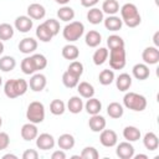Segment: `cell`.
I'll return each mask as SVG.
<instances>
[{"mask_svg": "<svg viewBox=\"0 0 159 159\" xmlns=\"http://www.w3.org/2000/svg\"><path fill=\"white\" fill-rule=\"evenodd\" d=\"M29 89V83L24 78L7 80L4 84V93L9 98H17L25 94Z\"/></svg>", "mask_w": 159, "mask_h": 159, "instance_id": "6da1fadb", "label": "cell"}, {"mask_svg": "<svg viewBox=\"0 0 159 159\" xmlns=\"http://www.w3.org/2000/svg\"><path fill=\"white\" fill-rule=\"evenodd\" d=\"M120 19L128 27H137L142 21L138 7L132 2H127L120 7Z\"/></svg>", "mask_w": 159, "mask_h": 159, "instance_id": "7a4b0ae2", "label": "cell"}, {"mask_svg": "<svg viewBox=\"0 0 159 159\" xmlns=\"http://www.w3.org/2000/svg\"><path fill=\"white\" fill-rule=\"evenodd\" d=\"M123 104L130 111L142 112L147 108V98L135 92H127L123 97Z\"/></svg>", "mask_w": 159, "mask_h": 159, "instance_id": "3957f363", "label": "cell"}, {"mask_svg": "<svg viewBox=\"0 0 159 159\" xmlns=\"http://www.w3.org/2000/svg\"><path fill=\"white\" fill-rule=\"evenodd\" d=\"M83 34L84 25L81 21H70V24H67L62 30V36L68 42H75L80 40Z\"/></svg>", "mask_w": 159, "mask_h": 159, "instance_id": "277c9868", "label": "cell"}, {"mask_svg": "<svg viewBox=\"0 0 159 159\" xmlns=\"http://www.w3.org/2000/svg\"><path fill=\"white\" fill-rule=\"evenodd\" d=\"M26 118L34 124L42 123L45 119V106L39 101L31 102L26 111Z\"/></svg>", "mask_w": 159, "mask_h": 159, "instance_id": "5b68a950", "label": "cell"}, {"mask_svg": "<svg viewBox=\"0 0 159 159\" xmlns=\"http://www.w3.org/2000/svg\"><path fill=\"white\" fill-rule=\"evenodd\" d=\"M108 56H109V66H111L112 70H122V68H124V66L127 63L124 47L112 48Z\"/></svg>", "mask_w": 159, "mask_h": 159, "instance_id": "8992f818", "label": "cell"}, {"mask_svg": "<svg viewBox=\"0 0 159 159\" xmlns=\"http://www.w3.org/2000/svg\"><path fill=\"white\" fill-rule=\"evenodd\" d=\"M99 142L106 148H112L118 142V135L113 129H103L99 134Z\"/></svg>", "mask_w": 159, "mask_h": 159, "instance_id": "52a82bcc", "label": "cell"}, {"mask_svg": "<svg viewBox=\"0 0 159 159\" xmlns=\"http://www.w3.org/2000/svg\"><path fill=\"white\" fill-rule=\"evenodd\" d=\"M56 142L53 135H51L50 133H41L40 135L36 137V147L41 150H50L53 149Z\"/></svg>", "mask_w": 159, "mask_h": 159, "instance_id": "ba28073f", "label": "cell"}, {"mask_svg": "<svg viewBox=\"0 0 159 159\" xmlns=\"http://www.w3.org/2000/svg\"><path fill=\"white\" fill-rule=\"evenodd\" d=\"M142 58L145 65H157L159 62V50L155 46L145 47L142 52Z\"/></svg>", "mask_w": 159, "mask_h": 159, "instance_id": "9c48e42d", "label": "cell"}, {"mask_svg": "<svg viewBox=\"0 0 159 159\" xmlns=\"http://www.w3.org/2000/svg\"><path fill=\"white\" fill-rule=\"evenodd\" d=\"M14 26L17 31L22 32V34H26L29 32L32 26H34V20L31 17H29L27 15H21V16H17L15 19V22H14Z\"/></svg>", "mask_w": 159, "mask_h": 159, "instance_id": "30bf717a", "label": "cell"}, {"mask_svg": "<svg viewBox=\"0 0 159 159\" xmlns=\"http://www.w3.org/2000/svg\"><path fill=\"white\" fill-rule=\"evenodd\" d=\"M46 84H47V80H46V76L42 73H34L29 82V86H30L31 91H34V92L43 91Z\"/></svg>", "mask_w": 159, "mask_h": 159, "instance_id": "8fae6325", "label": "cell"}, {"mask_svg": "<svg viewBox=\"0 0 159 159\" xmlns=\"http://www.w3.org/2000/svg\"><path fill=\"white\" fill-rule=\"evenodd\" d=\"M20 134H21V138H22L24 140L31 142V140L36 139V137L39 135V130H37L36 124L29 122V123H25V124L21 127Z\"/></svg>", "mask_w": 159, "mask_h": 159, "instance_id": "7c38bea8", "label": "cell"}, {"mask_svg": "<svg viewBox=\"0 0 159 159\" xmlns=\"http://www.w3.org/2000/svg\"><path fill=\"white\" fill-rule=\"evenodd\" d=\"M116 153L120 159H132L134 155V147L130 144V142L125 140L117 145Z\"/></svg>", "mask_w": 159, "mask_h": 159, "instance_id": "4fadbf2b", "label": "cell"}, {"mask_svg": "<svg viewBox=\"0 0 159 159\" xmlns=\"http://www.w3.org/2000/svg\"><path fill=\"white\" fill-rule=\"evenodd\" d=\"M37 48V41L34 37H25L19 42V50L21 53L30 55Z\"/></svg>", "mask_w": 159, "mask_h": 159, "instance_id": "5bb4252c", "label": "cell"}, {"mask_svg": "<svg viewBox=\"0 0 159 159\" xmlns=\"http://www.w3.org/2000/svg\"><path fill=\"white\" fill-rule=\"evenodd\" d=\"M45 15H46V9L41 4L34 2L27 6V16L31 17L32 20H41L45 17Z\"/></svg>", "mask_w": 159, "mask_h": 159, "instance_id": "9a60e30c", "label": "cell"}, {"mask_svg": "<svg viewBox=\"0 0 159 159\" xmlns=\"http://www.w3.org/2000/svg\"><path fill=\"white\" fill-rule=\"evenodd\" d=\"M88 125H89V129L92 132L99 133L101 130H103L106 128V119L99 113L98 114H93V116H91V118L88 120Z\"/></svg>", "mask_w": 159, "mask_h": 159, "instance_id": "2e32d148", "label": "cell"}, {"mask_svg": "<svg viewBox=\"0 0 159 159\" xmlns=\"http://www.w3.org/2000/svg\"><path fill=\"white\" fill-rule=\"evenodd\" d=\"M103 22H104V27L109 31H119L123 26V21L120 17L116 16V15H108V17L103 19Z\"/></svg>", "mask_w": 159, "mask_h": 159, "instance_id": "e0dca14e", "label": "cell"}, {"mask_svg": "<svg viewBox=\"0 0 159 159\" xmlns=\"http://www.w3.org/2000/svg\"><path fill=\"white\" fill-rule=\"evenodd\" d=\"M75 143H76L75 137L72 134H70V133H63L57 139V145L62 150H70V149H72L75 147Z\"/></svg>", "mask_w": 159, "mask_h": 159, "instance_id": "ac0fdd59", "label": "cell"}, {"mask_svg": "<svg viewBox=\"0 0 159 159\" xmlns=\"http://www.w3.org/2000/svg\"><path fill=\"white\" fill-rule=\"evenodd\" d=\"M132 73H133V76H134L137 80L144 81V80H147V78L149 77L150 70H149L148 65H145V63H137V65L133 66Z\"/></svg>", "mask_w": 159, "mask_h": 159, "instance_id": "d6986e66", "label": "cell"}, {"mask_svg": "<svg viewBox=\"0 0 159 159\" xmlns=\"http://www.w3.org/2000/svg\"><path fill=\"white\" fill-rule=\"evenodd\" d=\"M62 57L66 58V60H71V61H75L80 56V50L76 45H72V43H67L62 47Z\"/></svg>", "mask_w": 159, "mask_h": 159, "instance_id": "ffe728a7", "label": "cell"}, {"mask_svg": "<svg viewBox=\"0 0 159 159\" xmlns=\"http://www.w3.org/2000/svg\"><path fill=\"white\" fill-rule=\"evenodd\" d=\"M143 144L148 150H155L159 147V139L154 132H148L143 137Z\"/></svg>", "mask_w": 159, "mask_h": 159, "instance_id": "44dd1931", "label": "cell"}, {"mask_svg": "<svg viewBox=\"0 0 159 159\" xmlns=\"http://www.w3.org/2000/svg\"><path fill=\"white\" fill-rule=\"evenodd\" d=\"M83 101H82V98L81 97H78V96H72L70 99H68V102H67V109L71 112V113H73V114H78V113H81V111L83 109Z\"/></svg>", "mask_w": 159, "mask_h": 159, "instance_id": "7402d4cb", "label": "cell"}, {"mask_svg": "<svg viewBox=\"0 0 159 159\" xmlns=\"http://www.w3.org/2000/svg\"><path fill=\"white\" fill-rule=\"evenodd\" d=\"M116 86L120 92H125L132 86V77L128 73H120L116 80Z\"/></svg>", "mask_w": 159, "mask_h": 159, "instance_id": "603a6c76", "label": "cell"}, {"mask_svg": "<svg viewBox=\"0 0 159 159\" xmlns=\"http://www.w3.org/2000/svg\"><path fill=\"white\" fill-rule=\"evenodd\" d=\"M83 107L86 108V111H87L88 114L93 116V114H98V113L101 112V109H102V103H101V101H99L98 98L91 97V98L87 99V102H86V104H84Z\"/></svg>", "mask_w": 159, "mask_h": 159, "instance_id": "cb8c5ba5", "label": "cell"}, {"mask_svg": "<svg viewBox=\"0 0 159 159\" xmlns=\"http://www.w3.org/2000/svg\"><path fill=\"white\" fill-rule=\"evenodd\" d=\"M140 130L134 127V125H127L124 129H123V137L127 142H137L138 139H140Z\"/></svg>", "mask_w": 159, "mask_h": 159, "instance_id": "d4e9b609", "label": "cell"}, {"mask_svg": "<svg viewBox=\"0 0 159 159\" xmlns=\"http://www.w3.org/2000/svg\"><path fill=\"white\" fill-rule=\"evenodd\" d=\"M36 37L41 41V42H50L53 37L52 32L48 30V27L42 22L36 27Z\"/></svg>", "mask_w": 159, "mask_h": 159, "instance_id": "484cf974", "label": "cell"}, {"mask_svg": "<svg viewBox=\"0 0 159 159\" xmlns=\"http://www.w3.org/2000/svg\"><path fill=\"white\" fill-rule=\"evenodd\" d=\"M101 41H102V35L98 31H96V30L88 31L86 34V36H84V42L89 47H97V46H99Z\"/></svg>", "mask_w": 159, "mask_h": 159, "instance_id": "4316f807", "label": "cell"}, {"mask_svg": "<svg viewBox=\"0 0 159 159\" xmlns=\"http://www.w3.org/2000/svg\"><path fill=\"white\" fill-rule=\"evenodd\" d=\"M77 91H78V93H80L81 97L87 98V99L94 96V87H93L89 82H86V81L78 82V84H77Z\"/></svg>", "mask_w": 159, "mask_h": 159, "instance_id": "83f0119b", "label": "cell"}, {"mask_svg": "<svg viewBox=\"0 0 159 159\" xmlns=\"http://www.w3.org/2000/svg\"><path fill=\"white\" fill-rule=\"evenodd\" d=\"M103 19H104L103 17V11L98 7H92L87 12V20H88V22H91L93 25L101 24L103 21Z\"/></svg>", "mask_w": 159, "mask_h": 159, "instance_id": "f1b7e54d", "label": "cell"}, {"mask_svg": "<svg viewBox=\"0 0 159 159\" xmlns=\"http://www.w3.org/2000/svg\"><path fill=\"white\" fill-rule=\"evenodd\" d=\"M107 113H108V116H109L111 118L118 119V118H120V117L123 116L124 109H123V106H122L120 103H118V102H112V103H109L108 107H107Z\"/></svg>", "mask_w": 159, "mask_h": 159, "instance_id": "f546056e", "label": "cell"}, {"mask_svg": "<svg viewBox=\"0 0 159 159\" xmlns=\"http://www.w3.org/2000/svg\"><path fill=\"white\" fill-rule=\"evenodd\" d=\"M57 17H58L61 21L68 22V21L73 20V17H75V10H73L71 6L63 5L62 7L58 9V11H57Z\"/></svg>", "mask_w": 159, "mask_h": 159, "instance_id": "4dcf8cb0", "label": "cell"}, {"mask_svg": "<svg viewBox=\"0 0 159 159\" xmlns=\"http://www.w3.org/2000/svg\"><path fill=\"white\" fill-rule=\"evenodd\" d=\"M108 55H109V52H108V50H107L106 47H99L98 50L94 51V53H93V56H92L93 63H94L96 66L103 65V63L107 61Z\"/></svg>", "mask_w": 159, "mask_h": 159, "instance_id": "1f68e13d", "label": "cell"}, {"mask_svg": "<svg viewBox=\"0 0 159 159\" xmlns=\"http://www.w3.org/2000/svg\"><path fill=\"white\" fill-rule=\"evenodd\" d=\"M103 14L107 15H116L119 11V4L117 0H104L102 4V9Z\"/></svg>", "mask_w": 159, "mask_h": 159, "instance_id": "d6a6232c", "label": "cell"}, {"mask_svg": "<svg viewBox=\"0 0 159 159\" xmlns=\"http://www.w3.org/2000/svg\"><path fill=\"white\" fill-rule=\"evenodd\" d=\"M16 60L12 56H2L0 57V71L2 72H10L15 68Z\"/></svg>", "mask_w": 159, "mask_h": 159, "instance_id": "836d02e7", "label": "cell"}, {"mask_svg": "<svg viewBox=\"0 0 159 159\" xmlns=\"http://www.w3.org/2000/svg\"><path fill=\"white\" fill-rule=\"evenodd\" d=\"M78 82H80V77L72 75L68 71L63 72V75H62V83H63L65 87H67V88H75V87H77Z\"/></svg>", "mask_w": 159, "mask_h": 159, "instance_id": "e575fe53", "label": "cell"}, {"mask_svg": "<svg viewBox=\"0 0 159 159\" xmlns=\"http://www.w3.org/2000/svg\"><path fill=\"white\" fill-rule=\"evenodd\" d=\"M98 81H99V83L103 84V86L111 84V83L114 81V72H113V70H109V68L102 70V71L99 72Z\"/></svg>", "mask_w": 159, "mask_h": 159, "instance_id": "d590c367", "label": "cell"}, {"mask_svg": "<svg viewBox=\"0 0 159 159\" xmlns=\"http://www.w3.org/2000/svg\"><path fill=\"white\" fill-rule=\"evenodd\" d=\"M14 34H15V30L10 24H7V22L0 24V40L1 41L10 40L14 36Z\"/></svg>", "mask_w": 159, "mask_h": 159, "instance_id": "8d00e7d4", "label": "cell"}, {"mask_svg": "<svg viewBox=\"0 0 159 159\" xmlns=\"http://www.w3.org/2000/svg\"><path fill=\"white\" fill-rule=\"evenodd\" d=\"M66 111V104L61 99H53L51 103H50V112L53 114V116H61Z\"/></svg>", "mask_w": 159, "mask_h": 159, "instance_id": "74e56055", "label": "cell"}, {"mask_svg": "<svg viewBox=\"0 0 159 159\" xmlns=\"http://www.w3.org/2000/svg\"><path fill=\"white\" fill-rule=\"evenodd\" d=\"M20 67H21V71H22L25 75H34L35 72H37L31 56H30V57H25V58L21 61Z\"/></svg>", "mask_w": 159, "mask_h": 159, "instance_id": "f35d334b", "label": "cell"}, {"mask_svg": "<svg viewBox=\"0 0 159 159\" xmlns=\"http://www.w3.org/2000/svg\"><path fill=\"white\" fill-rule=\"evenodd\" d=\"M107 46L109 47V50L118 48V47H124V40L118 35H111L107 39Z\"/></svg>", "mask_w": 159, "mask_h": 159, "instance_id": "ab89813d", "label": "cell"}, {"mask_svg": "<svg viewBox=\"0 0 159 159\" xmlns=\"http://www.w3.org/2000/svg\"><path fill=\"white\" fill-rule=\"evenodd\" d=\"M98 157H99V153L94 147H86L82 149L80 154V158L82 159H98Z\"/></svg>", "mask_w": 159, "mask_h": 159, "instance_id": "60d3db41", "label": "cell"}, {"mask_svg": "<svg viewBox=\"0 0 159 159\" xmlns=\"http://www.w3.org/2000/svg\"><path fill=\"white\" fill-rule=\"evenodd\" d=\"M31 57H32L34 65H35V67H36V71L43 70V68L47 66V58H46L42 53H34Z\"/></svg>", "mask_w": 159, "mask_h": 159, "instance_id": "b9f144b4", "label": "cell"}, {"mask_svg": "<svg viewBox=\"0 0 159 159\" xmlns=\"http://www.w3.org/2000/svg\"><path fill=\"white\" fill-rule=\"evenodd\" d=\"M67 71L68 72H71L72 75H75V76H77V77H81L82 76V73H83V65H82V62H80V61H72L71 63H70V66H68V68H67Z\"/></svg>", "mask_w": 159, "mask_h": 159, "instance_id": "7bdbcfd3", "label": "cell"}, {"mask_svg": "<svg viewBox=\"0 0 159 159\" xmlns=\"http://www.w3.org/2000/svg\"><path fill=\"white\" fill-rule=\"evenodd\" d=\"M43 24L48 27V30L52 32L53 36H56V35L60 32V22H58L56 19H48V20H46Z\"/></svg>", "mask_w": 159, "mask_h": 159, "instance_id": "ee69618b", "label": "cell"}, {"mask_svg": "<svg viewBox=\"0 0 159 159\" xmlns=\"http://www.w3.org/2000/svg\"><path fill=\"white\" fill-rule=\"evenodd\" d=\"M10 144V137L5 132H0V150H4Z\"/></svg>", "mask_w": 159, "mask_h": 159, "instance_id": "f6af8a7d", "label": "cell"}, {"mask_svg": "<svg viewBox=\"0 0 159 159\" xmlns=\"http://www.w3.org/2000/svg\"><path fill=\"white\" fill-rule=\"evenodd\" d=\"M39 158V153L35 149H26L22 153V159H37Z\"/></svg>", "mask_w": 159, "mask_h": 159, "instance_id": "bcb514c9", "label": "cell"}, {"mask_svg": "<svg viewBox=\"0 0 159 159\" xmlns=\"http://www.w3.org/2000/svg\"><path fill=\"white\" fill-rule=\"evenodd\" d=\"M51 158H52V159H66V153H65V150L60 149V150L53 152V153L51 154Z\"/></svg>", "mask_w": 159, "mask_h": 159, "instance_id": "7dc6e473", "label": "cell"}, {"mask_svg": "<svg viewBox=\"0 0 159 159\" xmlns=\"http://www.w3.org/2000/svg\"><path fill=\"white\" fill-rule=\"evenodd\" d=\"M99 0H81V5L83 7H92L94 6Z\"/></svg>", "mask_w": 159, "mask_h": 159, "instance_id": "c3c4849f", "label": "cell"}, {"mask_svg": "<svg viewBox=\"0 0 159 159\" xmlns=\"http://www.w3.org/2000/svg\"><path fill=\"white\" fill-rule=\"evenodd\" d=\"M158 37H159V31H157V32L154 34V37H153V41H154L155 47H158V46H159V40H158Z\"/></svg>", "mask_w": 159, "mask_h": 159, "instance_id": "681fc988", "label": "cell"}, {"mask_svg": "<svg viewBox=\"0 0 159 159\" xmlns=\"http://www.w3.org/2000/svg\"><path fill=\"white\" fill-rule=\"evenodd\" d=\"M133 158H135V159H148V155L147 154H138V155H133Z\"/></svg>", "mask_w": 159, "mask_h": 159, "instance_id": "f907efd6", "label": "cell"}, {"mask_svg": "<svg viewBox=\"0 0 159 159\" xmlns=\"http://www.w3.org/2000/svg\"><path fill=\"white\" fill-rule=\"evenodd\" d=\"M57 4H60V5H67L68 2H70V0H55Z\"/></svg>", "mask_w": 159, "mask_h": 159, "instance_id": "816d5d0a", "label": "cell"}, {"mask_svg": "<svg viewBox=\"0 0 159 159\" xmlns=\"http://www.w3.org/2000/svg\"><path fill=\"white\" fill-rule=\"evenodd\" d=\"M2 158H4V159H7V158H12V159H17V157H16V155H14V154H10V153H9V154H5V155H4Z\"/></svg>", "mask_w": 159, "mask_h": 159, "instance_id": "f5cc1de1", "label": "cell"}, {"mask_svg": "<svg viewBox=\"0 0 159 159\" xmlns=\"http://www.w3.org/2000/svg\"><path fill=\"white\" fill-rule=\"evenodd\" d=\"M4 48H5V47H4V43H2V41L0 40V55L4 52Z\"/></svg>", "mask_w": 159, "mask_h": 159, "instance_id": "db71d44e", "label": "cell"}, {"mask_svg": "<svg viewBox=\"0 0 159 159\" xmlns=\"http://www.w3.org/2000/svg\"><path fill=\"white\" fill-rule=\"evenodd\" d=\"M1 125H2V118L0 117V128H1Z\"/></svg>", "mask_w": 159, "mask_h": 159, "instance_id": "11a10c76", "label": "cell"}, {"mask_svg": "<svg viewBox=\"0 0 159 159\" xmlns=\"http://www.w3.org/2000/svg\"><path fill=\"white\" fill-rule=\"evenodd\" d=\"M1 84H2V78H1V76H0V87H1Z\"/></svg>", "mask_w": 159, "mask_h": 159, "instance_id": "9f6ffc18", "label": "cell"}]
</instances>
